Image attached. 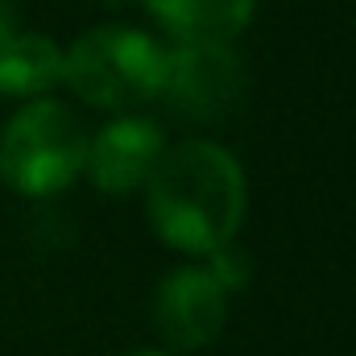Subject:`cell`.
<instances>
[{"label":"cell","instance_id":"1","mask_svg":"<svg viewBox=\"0 0 356 356\" xmlns=\"http://www.w3.org/2000/svg\"><path fill=\"white\" fill-rule=\"evenodd\" d=\"M145 203L158 236L182 253L228 249L245 220V175L216 141H182L162 149L145 178Z\"/></svg>","mask_w":356,"mask_h":356},{"label":"cell","instance_id":"2","mask_svg":"<svg viewBox=\"0 0 356 356\" xmlns=\"http://www.w3.org/2000/svg\"><path fill=\"white\" fill-rule=\"evenodd\" d=\"M88 162V133L58 99L25 104L0 137V178L21 195H54Z\"/></svg>","mask_w":356,"mask_h":356},{"label":"cell","instance_id":"3","mask_svg":"<svg viewBox=\"0 0 356 356\" xmlns=\"http://www.w3.org/2000/svg\"><path fill=\"white\" fill-rule=\"evenodd\" d=\"M162 46L129 25H99L63 50V83L95 108H137L158 95Z\"/></svg>","mask_w":356,"mask_h":356},{"label":"cell","instance_id":"4","mask_svg":"<svg viewBox=\"0 0 356 356\" xmlns=\"http://www.w3.org/2000/svg\"><path fill=\"white\" fill-rule=\"evenodd\" d=\"M241 91H245V67L232 46L178 42L175 50H162L158 95L182 116L216 120L241 99Z\"/></svg>","mask_w":356,"mask_h":356},{"label":"cell","instance_id":"5","mask_svg":"<svg viewBox=\"0 0 356 356\" xmlns=\"http://www.w3.org/2000/svg\"><path fill=\"white\" fill-rule=\"evenodd\" d=\"M228 290L211 277V269L186 266L175 269L154 302V319L166 344L175 348H203L220 336L224 315H228Z\"/></svg>","mask_w":356,"mask_h":356},{"label":"cell","instance_id":"6","mask_svg":"<svg viewBox=\"0 0 356 356\" xmlns=\"http://www.w3.org/2000/svg\"><path fill=\"white\" fill-rule=\"evenodd\" d=\"M162 133L154 120L141 116H124L112 120L108 129H99V137L88 141V162L83 170L91 182L108 195H129L137 186H145V178L154 175L158 158H162Z\"/></svg>","mask_w":356,"mask_h":356},{"label":"cell","instance_id":"7","mask_svg":"<svg viewBox=\"0 0 356 356\" xmlns=\"http://www.w3.org/2000/svg\"><path fill=\"white\" fill-rule=\"evenodd\" d=\"M257 0H145L149 17L178 42L232 46V38L253 21Z\"/></svg>","mask_w":356,"mask_h":356},{"label":"cell","instance_id":"8","mask_svg":"<svg viewBox=\"0 0 356 356\" xmlns=\"http://www.w3.org/2000/svg\"><path fill=\"white\" fill-rule=\"evenodd\" d=\"M63 83V50L42 33L0 42V95H46Z\"/></svg>","mask_w":356,"mask_h":356},{"label":"cell","instance_id":"9","mask_svg":"<svg viewBox=\"0 0 356 356\" xmlns=\"http://www.w3.org/2000/svg\"><path fill=\"white\" fill-rule=\"evenodd\" d=\"M17 33V13H13V0H0V42H8Z\"/></svg>","mask_w":356,"mask_h":356},{"label":"cell","instance_id":"10","mask_svg":"<svg viewBox=\"0 0 356 356\" xmlns=\"http://www.w3.org/2000/svg\"><path fill=\"white\" fill-rule=\"evenodd\" d=\"M129 356H166V353H149V348H145V353H129Z\"/></svg>","mask_w":356,"mask_h":356}]
</instances>
